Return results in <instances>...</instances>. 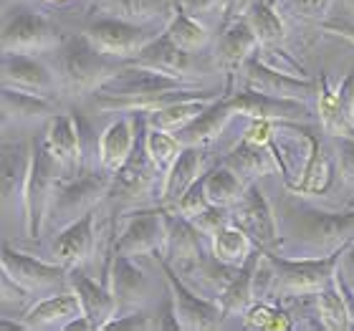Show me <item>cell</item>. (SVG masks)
<instances>
[{"label": "cell", "mask_w": 354, "mask_h": 331, "mask_svg": "<svg viewBox=\"0 0 354 331\" xmlns=\"http://www.w3.org/2000/svg\"><path fill=\"white\" fill-rule=\"evenodd\" d=\"M213 91L200 88L198 84H190L187 79L160 74L145 66H124L117 76L94 91V106L102 111H155L160 106H167L180 99H192V96H207Z\"/></svg>", "instance_id": "6da1fadb"}, {"label": "cell", "mask_w": 354, "mask_h": 331, "mask_svg": "<svg viewBox=\"0 0 354 331\" xmlns=\"http://www.w3.org/2000/svg\"><path fill=\"white\" fill-rule=\"evenodd\" d=\"M281 250L291 258H324L354 240V210L326 213L286 202L281 207Z\"/></svg>", "instance_id": "7a4b0ae2"}, {"label": "cell", "mask_w": 354, "mask_h": 331, "mask_svg": "<svg viewBox=\"0 0 354 331\" xmlns=\"http://www.w3.org/2000/svg\"><path fill=\"white\" fill-rule=\"evenodd\" d=\"M344 248L324 258H288L261 248L256 271V296H317L337 278Z\"/></svg>", "instance_id": "3957f363"}, {"label": "cell", "mask_w": 354, "mask_h": 331, "mask_svg": "<svg viewBox=\"0 0 354 331\" xmlns=\"http://www.w3.org/2000/svg\"><path fill=\"white\" fill-rule=\"evenodd\" d=\"M129 61L106 56L99 48L91 46L84 33L66 38L56 48V61H53V74L59 79V91L68 96L94 94L96 88L106 84L111 76H117Z\"/></svg>", "instance_id": "277c9868"}, {"label": "cell", "mask_w": 354, "mask_h": 331, "mask_svg": "<svg viewBox=\"0 0 354 331\" xmlns=\"http://www.w3.org/2000/svg\"><path fill=\"white\" fill-rule=\"evenodd\" d=\"M114 180V172L104 169L99 164V169H79L71 177H61V182L56 185L53 192L51 207L46 215V225L51 230L66 228L68 223L79 220L86 213L96 210L102 200H106Z\"/></svg>", "instance_id": "5b68a950"}, {"label": "cell", "mask_w": 354, "mask_h": 331, "mask_svg": "<svg viewBox=\"0 0 354 331\" xmlns=\"http://www.w3.org/2000/svg\"><path fill=\"white\" fill-rule=\"evenodd\" d=\"M61 164L46 147L44 134L33 137V160H30L28 182H26V195H23V220H26V236L30 240L41 238V230L46 228V215L51 207L56 185L61 182Z\"/></svg>", "instance_id": "8992f818"}, {"label": "cell", "mask_w": 354, "mask_h": 331, "mask_svg": "<svg viewBox=\"0 0 354 331\" xmlns=\"http://www.w3.org/2000/svg\"><path fill=\"white\" fill-rule=\"evenodd\" d=\"M165 172L152 162L145 149V140L137 142L132 157L114 172L109 195L106 198L119 207H152L162 192ZM160 205V202H157Z\"/></svg>", "instance_id": "52a82bcc"}, {"label": "cell", "mask_w": 354, "mask_h": 331, "mask_svg": "<svg viewBox=\"0 0 354 331\" xmlns=\"http://www.w3.org/2000/svg\"><path fill=\"white\" fill-rule=\"evenodd\" d=\"M165 233H167V223H165V207H137L132 213L124 215L122 230L114 238L111 245V256H160L165 245Z\"/></svg>", "instance_id": "ba28073f"}, {"label": "cell", "mask_w": 354, "mask_h": 331, "mask_svg": "<svg viewBox=\"0 0 354 331\" xmlns=\"http://www.w3.org/2000/svg\"><path fill=\"white\" fill-rule=\"evenodd\" d=\"M157 263L162 268L165 283L172 296V309H175V319L183 331H207L218 329L225 319L221 301H210L203 296H195L192 288L185 286L183 278H177V271L172 268L162 256H157Z\"/></svg>", "instance_id": "9c48e42d"}, {"label": "cell", "mask_w": 354, "mask_h": 331, "mask_svg": "<svg viewBox=\"0 0 354 331\" xmlns=\"http://www.w3.org/2000/svg\"><path fill=\"white\" fill-rule=\"evenodd\" d=\"M66 36L51 18L28 10H15L3 26V53H46L56 51Z\"/></svg>", "instance_id": "30bf717a"}, {"label": "cell", "mask_w": 354, "mask_h": 331, "mask_svg": "<svg viewBox=\"0 0 354 331\" xmlns=\"http://www.w3.org/2000/svg\"><path fill=\"white\" fill-rule=\"evenodd\" d=\"M3 273L30 296H51L68 286V268L56 261L46 263V261L30 258L8 245H3Z\"/></svg>", "instance_id": "8fae6325"}, {"label": "cell", "mask_w": 354, "mask_h": 331, "mask_svg": "<svg viewBox=\"0 0 354 331\" xmlns=\"http://www.w3.org/2000/svg\"><path fill=\"white\" fill-rule=\"evenodd\" d=\"M230 218L236 225L253 238V243L263 250H281V228L279 218L273 213L271 202L266 200V192L259 182L245 187V195L230 207Z\"/></svg>", "instance_id": "7c38bea8"}, {"label": "cell", "mask_w": 354, "mask_h": 331, "mask_svg": "<svg viewBox=\"0 0 354 331\" xmlns=\"http://www.w3.org/2000/svg\"><path fill=\"white\" fill-rule=\"evenodd\" d=\"M84 36L91 41L94 48H99L106 56H114V59L122 61H132L137 53L145 48V46L157 38L155 28L149 26H140V23H129V21H119V18H102V21L91 23Z\"/></svg>", "instance_id": "4fadbf2b"}, {"label": "cell", "mask_w": 354, "mask_h": 331, "mask_svg": "<svg viewBox=\"0 0 354 331\" xmlns=\"http://www.w3.org/2000/svg\"><path fill=\"white\" fill-rule=\"evenodd\" d=\"M241 79H243V88L276 96V99L309 102L311 96H317L319 91V82L306 79V76H291L283 74V71H276V68L266 66L256 53L241 66Z\"/></svg>", "instance_id": "5bb4252c"}, {"label": "cell", "mask_w": 354, "mask_h": 331, "mask_svg": "<svg viewBox=\"0 0 354 331\" xmlns=\"http://www.w3.org/2000/svg\"><path fill=\"white\" fill-rule=\"evenodd\" d=\"M30 160H33V137L28 140H3L0 155V192H3V210L23 215V195L28 182Z\"/></svg>", "instance_id": "9a60e30c"}, {"label": "cell", "mask_w": 354, "mask_h": 331, "mask_svg": "<svg viewBox=\"0 0 354 331\" xmlns=\"http://www.w3.org/2000/svg\"><path fill=\"white\" fill-rule=\"evenodd\" d=\"M228 99L236 109V117L245 119H268V122H311L309 104L294 102V99H276V96L261 94V91H228Z\"/></svg>", "instance_id": "2e32d148"}, {"label": "cell", "mask_w": 354, "mask_h": 331, "mask_svg": "<svg viewBox=\"0 0 354 331\" xmlns=\"http://www.w3.org/2000/svg\"><path fill=\"white\" fill-rule=\"evenodd\" d=\"M165 223H167V233H165V245L160 256L175 271H192L203 261V238L205 236L190 218L172 213V210H165Z\"/></svg>", "instance_id": "e0dca14e"}, {"label": "cell", "mask_w": 354, "mask_h": 331, "mask_svg": "<svg viewBox=\"0 0 354 331\" xmlns=\"http://www.w3.org/2000/svg\"><path fill=\"white\" fill-rule=\"evenodd\" d=\"M109 276V288L117 299L119 311H140L149 303L155 283L149 278V273L142 265H137L132 256H111Z\"/></svg>", "instance_id": "ac0fdd59"}, {"label": "cell", "mask_w": 354, "mask_h": 331, "mask_svg": "<svg viewBox=\"0 0 354 331\" xmlns=\"http://www.w3.org/2000/svg\"><path fill=\"white\" fill-rule=\"evenodd\" d=\"M142 111H124V117L111 122L102 132L96 142V155L99 164L109 172H117L122 164L132 157L137 142H140V129L147 124V119L140 117Z\"/></svg>", "instance_id": "d6986e66"}, {"label": "cell", "mask_w": 354, "mask_h": 331, "mask_svg": "<svg viewBox=\"0 0 354 331\" xmlns=\"http://www.w3.org/2000/svg\"><path fill=\"white\" fill-rule=\"evenodd\" d=\"M3 86L28 91V94L53 96L59 91V79L44 61L30 53H3Z\"/></svg>", "instance_id": "ffe728a7"}, {"label": "cell", "mask_w": 354, "mask_h": 331, "mask_svg": "<svg viewBox=\"0 0 354 331\" xmlns=\"http://www.w3.org/2000/svg\"><path fill=\"white\" fill-rule=\"evenodd\" d=\"M223 164H228L245 185L259 182V177L281 172L283 175V160H281L279 144H256L241 137L236 147L230 149L228 155L223 157Z\"/></svg>", "instance_id": "44dd1931"}, {"label": "cell", "mask_w": 354, "mask_h": 331, "mask_svg": "<svg viewBox=\"0 0 354 331\" xmlns=\"http://www.w3.org/2000/svg\"><path fill=\"white\" fill-rule=\"evenodd\" d=\"M46 147L51 149L56 162L61 164L64 177H71L82 169V132H79V119L74 114L59 111L56 117L46 122L44 129Z\"/></svg>", "instance_id": "7402d4cb"}, {"label": "cell", "mask_w": 354, "mask_h": 331, "mask_svg": "<svg viewBox=\"0 0 354 331\" xmlns=\"http://www.w3.org/2000/svg\"><path fill=\"white\" fill-rule=\"evenodd\" d=\"M96 248V210L86 213L79 220L68 223L66 228L56 233L51 245V256L64 268H76L86 263Z\"/></svg>", "instance_id": "603a6c76"}, {"label": "cell", "mask_w": 354, "mask_h": 331, "mask_svg": "<svg viewBox=\"0 0 354 331\" xmlns=\"http://www.w3.org/2000/svg\"><path fill=\"white\" fill-rule=\"evenodd\" d=\"M68 288L79 296L84 316L91 321L94 329H106V324L119 314L117 299L111 294V288L102 286L94 278H88L86 273L82 271V265L68 268Z\"/></svg>", "instance_id": "cb8c5ba5"}, {"label": "cell", "mask_w": 354, "mask_h": 331, "mask_svg": "<svg viewBox=\"0 0 354 331\" xmlns=\"http://www.w3.org/2000/svg\"><path fill=\"white\" fill-rule=\"evenodd\" d=\"M259 46L261 41L256 36V30L251 28V23L245 21V15H241V18H233V21L225 23L223 33L218 36L215 61H218L221 68L233 74V71H241L245 61L259 51Z\"/></svg>", "instance_id": "d4e9b609"}, {"label": "cell", "mask_w": 354, "mask_h": 331, "mask_svg": "<svg viewBox=\"0 0 354 331\" xmlns=\"http://www.w3.org/2000/svg\"><path fill=\"white\" fill-rule=\"evenodd\" d=\"M82 301L74 291H59V294L44 296L23 314V324L28 326V331H41V329H61L66 331V326L74 319L82 316Z\"/></svg>", "instance_id": "484cf974"}, {"label": "cell", "mask_w": 354, "mask_h": 331, "mask_svg": "<svg viewBox=\"0 0 354 331\" xmlns=\"http://www.w3.org/2000/svg\"><path fill=\"white\" fill-rule=\"evenodd\" d=\"M56 114H59V109H56V102H53L51 96L28 94V91L3 86V129H8L10 124L15 126L46 124Z\"/></svg>", "instance_id": "4316f807"}, {"label": "cell", "mask_w": 354, "mask_h": 331, "mask_svg": "<svg viewBox=\"0 0 354 331\" xmlns=\"http://www.w3.org/2000/svg\"><path fill=\"white\" fill-rule=\"evenodd\" d=\"M309 134V155H306V162L301 167V177L296 182L286 185V190L291 195H299V198L322 195L332 182V144L322 142L317 134Z\"/></svg>", "instance_id": "83f0119b"}, {"label": "cell", "mask_w": 354, "mask_h": 331, "mask_svg": "<svg viewBox=\"0 0 354 331\" xmlns=\"http://www.w3.org/2000/svg\"><path fill=\"white\" fill-rule=\"evenodd\" d=\"M129 64L152 68V71H160V74H167V76H177V79H187L192 68V53L180 48V46L162 30V33L157 38H152Z\"/></svg>", "instance_id": "f1b7e54d"}, {"label": "cell", "mask_w": 354, "mask_h": 331, "mask_svg": "<svg viewBox=\"0 0 354 331\" xmlns=\"http://www.w3.org/2000/svg\"><path fill=\"white\" fill-rule=\"evenodd\" d=\"M233 117H236V109H233V104H230V99H228V91H225V96L213 99V102L205 106L203 114H198L190 124L183 126L180 132H175V137L180 140L183 147H203L207 142H213L215 137H221L225 124H228Z\"/></svg>", "instance_id": "f546056e"}, {"label": "cell", "mask_w": 354, "mask_h": 331, "mask_svg": "<svg viewBox=\"0 0 354 331\" xmlns=\"http://www.w3.org/2000/svg\"><path fill=\"white\" fill-rule=\"evenodd\" d=\"M203 147H183L172 167L165 172L162 192H160V207H172L177 200L183 198L187 187L195 180H200V169H203Z\"/></svg>", "instance_id": "4dcf8cb0"}, {"label": "cell", "mask_w": 354, "mask_h": 331, "mask_svg": "<svg viewBox=\"0 0 354 331\" xmlns=\"http://www.w3.org/2000/svg\"><path fill=\"white\" fill-rule=\"evenodd\" d=\"M261 263V248L253 250V256L245 261L230 278V283L218 294L225 316H243L245 311L256 303V271Z\"/></svg>", "instance_id": "1f68e13d"}, {"label": "cell", "mask_w": 354, "mask_h": 331, "mask_svg": "<svg viewBox=\"0 0 354 331\" xmlns=\"http://www.w3.org/2000/svg\"><path fill=\"white\" fill-rule=\"evenodd\" d=\"M94 6L109 18L152 26L155 21H170L175 6L170 0H94Z\"/></svg>", "instance_id": "d6a6232c"}, {"label": "cell", "mask_w": 354, "mask_h": 331, "mask_svg": "<svg viewBox=\"0 0 354 331\" xmlns=\"http://www.w3.org/2000/svg\"><path fill=\"white\" fill-rule=\"evenodd\" d=\"M213 99H218V94H207V96H192V99H180V102H172L167 106H160L155 111H147V126L149 129H165V132H180L183 126H187L192 119L203 114L205 106Z\"/></svg>", "instance_id": "836d02e7"}, {"label": "cell", "mask_w": 354, "mask_h": 331, "mask_svg": "<svg viewBox=\"0 0 354 331\" xmlns=\"http://www.w3.org/2000/svg\"><path fill=\"white\" fill-rule=\"evenodd\" d=\"M256 248L259 245L253 243V238L236 223H228L225 228H221L213 236V256L221 263L233 265V268H241L253 256Z\"/></svg>", "instance_id": "e575fe53"}, {"label": "cell", "mask_w": 354, "mask_h": 331, "mask_svg": "<svg viewBox=\"0 0 354 331\" xmlns=\"http://www.w3.org/2000/svg\"><path fill=\"white\" fill-rule=\"evenodd\" d=\"M317 119L322 122L324 132L329 137H352L354 140V122L344 114L339 104V96L334 88H329L326 76L319 79V91H317Z\"/></svg>", "instance_id": "d590c367"}, {"label": "cell", "mask_w": 354, "mask_h": 331, "mask_svg": "<svg viewBox=\"0 0 354 331\" xmlns=\"http://www.w3.org/2000/svg\"><path fill=\"white\" fill-rule=\"evenodd\" d=\"M165 33L175 41L180 48H185V51H200V48H205L207 44H210V30H207V26H203V23L198 21V18H192L190 13H185L183 8L177 6L175 13L170 15V21L165 23Z\"/></svg>", "instance_id": "8d00e7d4"}, {"label": "cell", "mask_w": 354, "mask_h": 331, "mask_svg": "<svg viewBox=\"0 0 354 331\" xmlns=\"http://www.w3.org/2000/svg\"><path fill=\"white\" fill-rule=\"evenodd\" d=\"M317 314H319L322 326L329 331L354 329L352 316H349L347 299H344V294H342V288L337 286V278L317 294Z\"/></svg>", "instance_id": "74e56055"}, {"label": "cell", "mask_w": 354, "mask_h": 331, "mask_svg": "<svg viewBox=\"0 0 354 331\" xmlns=\"http://www.w3.org/2000/svg\"><path fill=\"white\" fill-rule=\"evenodd\" d=\"M245 21L251 23V28L256 30L261 46H281L286 41V26H283L279 10L271 0H256L245 10Z\"/></svg>", "instance_id": "f35d334b"}, {"label": "cell", "mask_w": 354, "mask_h": 331, "mask_svg": "<svg viewBox=\"0 0 354 331\" xmlns=\"http://www.w3.org/2000/svg\"><path fill=\"white\" fill-rule=\"evenodd\" d=\"M245 187H248V185H245L228 164H223V162L205 175V192H207V200H210L213 205L233 207L238 200L245 195Z\"/></svg>", "instance_id": "ab89813d"}, {"label": "cell", "mask_w": 354, "mask_h": 331, "mask_svg": "<svg viewBox=\"0 0 354 331\" xmlns=\"http://www.w3.org/2000/svg\"><path fill=\"white\" fill-rule=\"evenodd\" d=\"M145 149H147V155L152 157V162L157 167L167 172L172 167V162L177 160L180 155V140L175 137V132H165V129H149L147 137H145Z\"/></svg>", "instance_id": "60d3db41"}, {"label": "cell", "mask_w": 354, "mask_h": 331, "mask_svg": "<svg viewBox=\"0 0 354 331\" xmlns=\"http://www.w3.org/2000/svg\"><path fill=\"white\" fill-rule=\"evenodd\" d=\"M243 326L245 329H256V331H288L294 329V324L288 321V316L283 311L273 309L268 303H253L251 309L243 314Z\"/></svg>", "instance_id": "b9f144b4"}, {"label": "cell", "mask_w": 354, "mask_h": 331, "mask_svg": "<svg viewBox=\"0 0 354 331\" xmlns=\"http://www.w3.org/2000/svg\"><path fill=\"white\" fill-rule=\"evenodd\" d=\"M334 0H273L276 10L283 15H291L296 21H322Z\"/></svg>", "instance_id": "7bdbcfd3"}, {"label": "cell", "mask_w": 354, "mask_h": 331, "mask_svg": "<svg viewBox=\"0 0 354 331\" xmlns=\"http://www.w3.org/2000/svg\"><path fill=\"white\" fill-rule=\"evenodd\" d=\"M213 202L207 200V192H205V175H200V180H195V182L187 187V192H185L183 198L177 200L175 205L167 207V210H172V213H180L185 215V218H195L198 213H203L205 207H210Z\"/></svg>", "instance_id": "ee69618b"}, {"label": "cell", "mask_w": 354, "mask_h": 331, "mask_svg": "<svg viewBox=\"0 0 354 331\" xmlns=\"http://www.w3.org/2000/svg\"><path fill=\"white\" fill-rule=\"evenodd\" d=\"M332 152L339 177L347 185H354V140L352 137H332Z\"/></svg>", "instance_id": "f6af8a7d"}, {"label": "cell", "mask_w": 354, "mask_h": 331, "mask_svg": "<svg viewBox=\"0 0 354 331\" xmlns=\"http://www.w3.org/2000/svg\"><path fill=\"white\" fill-rule=\"evenodd\" d=\"M195 225H198V230L203 233L205 238H213L215 233L221 228H225L228 223H233V218H230V207H221V205H210L205 207L203 213H198L195 218H190Z\"/></svg>", "instance_id": "bcb514c9"}, {"label": "cell", "mask_w": 354, "mask_h": 331, "mask_svg": "<svg viewBox=\"0 0 354 331\" xmlns=\"http://www.w3.org/2000/svg\"><path fill=\"white\" fill-rule=\"evenodd\" d=\"M180 8L192 18H203L215 10H225V0H180Z\"/></svg>", "instance_id": "7dc6e473"}, {"label": "cell", "mask_w": 354, "mask_h": 331, "mask_svg": "<svg viewBox=\"0 0 354 331\" xmlns=\"http://www.w3.org/2000/svg\"><path fill=\"white\" fill-rule=\"evenodd\" d=\"M337 96H339V104L344 114L354 122V71L342 82V86L337 88Z\"/></svg>", "instance_id": "c3c4849f"}, {"label": "cell", "mask_w": 354, "mask_h": 331, "mask_svg": "<svg viewBox=\"0 0 354 331\" xmlns=\"http://www.w3.org/2000/svg\"><path fill=\"white\" fill-rule=\"evenodd\" d=\"M322 30L324 33H332V36H339L349 44H354V23L347 21H322Z\"/></svg>", "instance_id": "681fc988"}, {"label": "cell", "mask_w": 354, "mask_h": 331, "mask_svg": "<svg viewBox=\"0 0 354 331\" xmlns=\"http://www.w3.org/2000/svg\"><path fill=\"white\" fill-rule=\"evenodd\" d=\"M337 273H339L342 278L347 281L349 286L354 288V240L344 248V253H342V261H339Z\"/></svg>", "instance_id": "f907efd6"}, {"label": "cell", "mask_w": 354, "mask_h": 331, "mask_svg": "<svg viewBox=\"0 0 354 331\" xmlns=\"http://www.w3.org/2000/svg\"><path fill=\"white\" fill-rule=\"evenodd\" d=\"M253 3H256V0H225V23L245 15V10H248Z\"/></svg>", "instance_id": "816d5d0a"}, {"label": "cell", "mask_w": 354, "mask_h": 331, "mask_svg": "<svg viewBox=\"0 0 354 331\" xmlns=\"http://www.w3.org/2000/svg\"><path fill=\"white\" fill-rule=\"evenodd\" d=\"M342 6H344V10L354 18V0H342Z\"/></svg>", "instance_id": "f5cc1de1"}, {"label": "cell", "mask_w": 354, "mask_h": 331, "mask_svg": "<svg viewBox=\"0 0 354 331\" xmlns=\"http://www.w3.org/2000/svg\"><path fill=\"white\" fill-rule=\"evenodd\" d=\"M46 3H66V0H46Z\"/></svg>", "instance_id": "db71d44e"}, {"label": "cell", "mask_w": 354, "mask_h": 331, "mask_svg": "<svg viewBox=\"0 0 354 331\" xmlns=\"http://www.w3.org/2000/svg\"><path fill=\"white\" fill-rule=\"evenodd\" d=\"M352 291H354V288H352Z\"/></svg>", "instance_id": "11a10c76"}, {"label": "cell", "mask_w": 354, "mask_h": 331, "mask_svg": "<svg viewBox=\"0 0 354 331\" xmlns=\"http://www.w3.org/2000/svg\"><path fill=\"white\" fill-rule=\"evenodd\" d=\"M271 3H273V0H271Z\"/></svg>", "instance_id": "9f6ffc18"}]
</instances>
